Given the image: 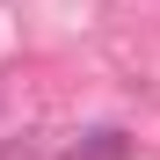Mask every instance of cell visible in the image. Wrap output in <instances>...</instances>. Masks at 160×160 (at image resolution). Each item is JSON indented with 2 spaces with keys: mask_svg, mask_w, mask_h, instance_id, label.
I'll return each mask as SVG.
<instances>
[{
  "mask_svg": "<svg viewBox=\"0 0 160 160\" xmlns=\"http://www.w3.org/2000/svg\"><path fill=\"white\" fill-rule=\"evenodd\" d=\"M117 153H124L117 131H95V146H88V153H66V160H117Z\"/></svg>",
  "mask_w": 160,
  "mask_h": 160,
  "instance_id": "6da1fadb",
  "label": "cell"
}]
</instances>
